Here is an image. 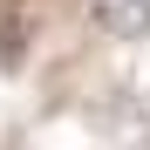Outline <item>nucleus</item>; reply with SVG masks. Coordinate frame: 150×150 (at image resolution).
<instances>
[{
	"label": "nucleus",
	"mask_w": 150,
	"mask_h": 150,
	"mask_svg": "<svg viewBox=\"0 0 150 150\" xmlns=\"http://www.w3.org/2000/svg\"><path fill=\"white\" fill-rule=\"evenodd\" d=\"M96 28L116 34V41H143L150 34V0H89Z\"/></svg>",
	"instance_id": "obj_1"
}]
</instances>
